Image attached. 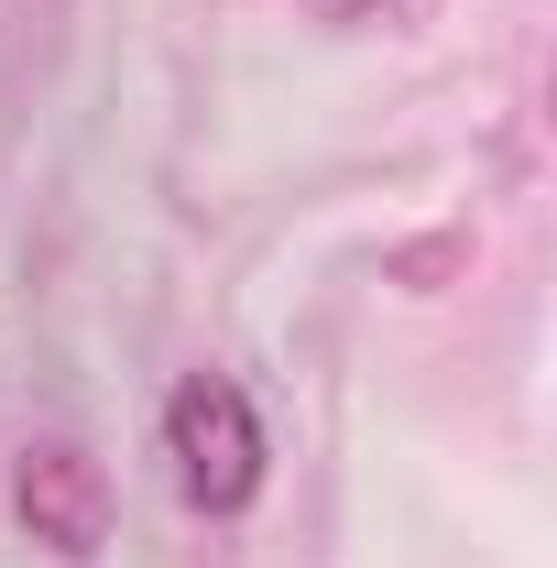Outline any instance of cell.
I'll use <instances>...</instances> for the list:
<instances>
[{"label":"cell","instance_id":"6da1fadb","mask_svg":"<svg viewBox=\"0 0 557 568\" xmlns=\"http://www.w3.org/2000/svg\"><path fill=\"white\" fill-rule=\"evenodd\" d=\"M164 459H175V503L186 514H252L263 493V416L230 372H186L164 394Z\"/></svg>","mask_w":557,"mask_h":568},{"label":"cell","instance_id":"7a4b0ae2","mask_svg":"<svg viewBox=\"0 0 557 568\" xmlns=\"http://www.w3.org/2000/svg\"><path fill=\"white\" fill-rule=\"evenodd\" d=\"M22 525H33V547H55V558H99V536H110V481H99V459L67 448V437H44V448H22Z\"/></svg>","mask_w":557,"mask_h":568},{"label":"cell","instance_id":"3957f363","mask_svg":"<svg viewBox=\"0 0 557 568\" xmlns=\"http://www.w3.org/2000/svg\"><path fill=\"white\" fill-rule=\"evenodd\" d=\"M306 11H328V22H361V11H383V0H306Z\"/></svg>","mask_w":557,"mask_h":568}]
</instances>
